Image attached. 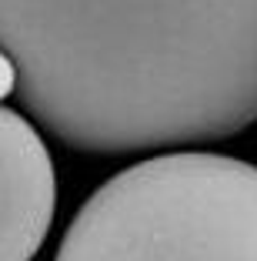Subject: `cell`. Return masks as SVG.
I'll return each mask as SVG.
<instances>
[{
	"label": "cell",
	"mask_w": 257,
	"mask_h": 261,
	"mask_svg": "<svg viewBox=\"0 0 257 261\" xmlns=\"http://www.w3.org/2000/svg\"><path fill=\"white\" fill-rule=\"evenodd\" d=\"M17 104L83 154L211 144L257 124V0H0Z\"/></svg>",
	"instance_id": "6da1fadb"
},
{
	"label": "cell",
	"mask_w": 257,
	"mask_h": 261,
	"mask_svg": "<svg viewBox=\"0 0 257 261\" xmlns=\"http://www.w3.org/2000/svg\"><path fill=\"white\" fill-rule=\"evenodd\" d=\"M53 261H257V164L164 151L107 177Z\"/></svg>",
	"instance_id": "7a4b0ae2"
},
{
	"label": "cell",
	"mask_w": 257,
	"mask_h": 261,
	"mask_svg": "<svg viewBox=\"0 0 257 261\" xmlns=\"http://www.w3.org/2000/svg\"><path fill=\"white\" fill-rule=\"evenodd\" d=\"M57 207V171L40 130L0 104V261H34Z\"/></svg>",
	"instance_id": "3957f363"
},
{
	"label": "cell",
	"mask_w": 257,
	"mask_h": 261,
	"mask_svg": "<svg viewBox=\"0 0 257 261\" xmlns=\"http://www.w3.org/2000/svg\"><path fill=\"white\" fill-rule=\"evenodd\" d=\"M10 94H17V67L4 50H0V100H7Z\"/></svg>",
	"instance_id": "277c9868"
}]
</instances>
